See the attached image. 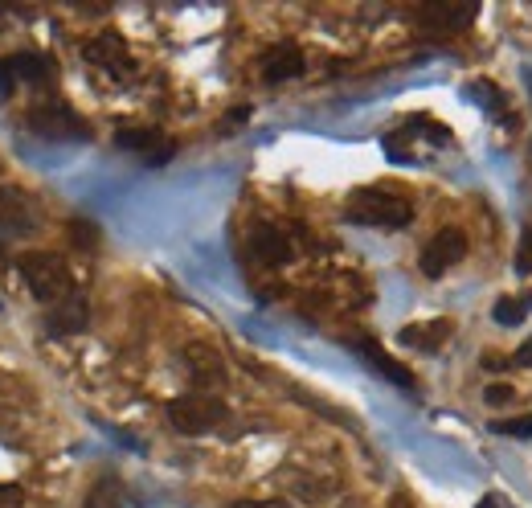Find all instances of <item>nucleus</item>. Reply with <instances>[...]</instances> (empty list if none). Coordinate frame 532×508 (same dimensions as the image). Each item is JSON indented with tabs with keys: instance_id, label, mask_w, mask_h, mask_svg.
Returning <instances> with one entry per match:
<instances>
[{
	"instance_id": "obj_1",
	"label": "nucleus",
	"mask_w": 532,
	"mask_h": 508,
	"mask_svg": "<svg viewBox=\"0 0 532 508\" xmlns=\"http://www.w3.org/2000/svg\"><path fill=\"white\" fill-rule=\"evenodd\" d=\"M344 218L357 222V226L402 230V226H410V218H414V205H410L406 197H397V193H385V189H361L357 197L348 201Z\"/></svg>"
},
{
	"instance_id": "obj_2",
	"label": "nucleus",
	"mask_w": 532,
	"mask_h": 508,
	"mask_svg": "<svg viewBox=\"0 0 532 508\" xmlns=\"http://www.w3.org/2000/svg\"><path fill=\"white\" fill-rule=\"evenodd\" d=\"M17 271H21V279L29 283V291L37 295L41 304H58V300H66V295L74 291V279H70V267L58 259V254H21V263H17Z\"/></svg>"
},
{
	"instance_id": "obj_3",
	"label": "nucleus",
	"mask_w": 532,
	"mask_h": 508,
	"mask_svg": "<svg viewBox=\"0 0 532 508\" xmlns=\"http://www.w3.org/2000/svg\"><path fill=\"white\" fill-rule=\"evenodd\" d=\"M168 422H172V431H181V435H205V431L226 422V402L213 398V394L172 398L168 402Z\"/></svg>"
},
{
	"instance_id": "obj_4",
	"label": "nucleus",
	"mask_w": 532,
	"mask_h": 508,
	"mask_svg": "<svg viewBox=\"0 0 532 508\" xmlns=\"http://www.w3.org/2000/svg\"><path fill=\"white\" fill-rule=\"evenodd\" d=\"M25 123H29V132L33 136H41V140H86L91 132H86V119L78 115V111H70L66 103H58V99H46V103H33L29 107V115H25Z\"/></svg>"
},
{
	"instance_id": "obj_5",
	"label": "nucleus",
	"mask_w": 532,
	"mask_h": 508,
	"mask_svg": "<svg viewBox=\"0 0 532 508\" xmlns=\"http://www.w3.org/2000/svg\"><path fill=\"white\" fill-rule=\"evenodd\" d=\"M181 365H185V373H189V381L197 390H221L226 386V357L205 341H189L181 349Z\"/></svg>"
},
{
	"instance_id": "obj_6",
	"label": "nucleus",
	"mask_w": 532,
	"mask_h": 508,
	"mask_svg": "<svg viewBox=\"0 0 532 508\" xmlns=\"http://www.w3.org/2000/svg\"><path fill=\"white\" fill-rule=\"evenodd\" d=\"M463 254H467V234L447 226V230H438L426 246H422V275L426 279H438V275H447L455 263H463Z\"/></svg>"
},
{
	"instance_id": "obj_7",
	"label": "nucleus",
	"mask_w": 532,
	"mask_h": 508,
	"mask_svg": "<svg viewBox=\"0 0 532 508\" xmlns=\"http://www.w3.org/2000/svg\"><path fill=\"white\" fill-rule=\"evenodd\" d=\"M475 17H479V5H471V0L467 5H459V0H426L422 9H414V21L434 29V33H459Z\"/></svg>"
},
{
	"instance_id": "obj_8",
	"label": "nucleus",
	"mask_w": 532,
	"mask_h": 508,
	"mask_svg": "<svg viewBox=\"0 0 532 508\" xmlns=\"http://www.w3.org/2000/svg\"><path fill=\"white\" fill-rule=\"evenodd\" d=\"M0 234L5 238L37 234V209L21 189H0Z\"/></svg>"
},
{
	"instance_id": "obj_9",
	"label": "nucleus",
	"mask_w": 532,
	"mask_h": 508,
	"mask_svg": "<svg viewBox=\"0 0 532 508\" xmlns=\"http://www.w3.org/2000/svg\"><path fill=\"white\" fill-rule=\"evenodd\" d=\"M86 320H91V308H86V295L70 291L66 300H58L50 312H46V332L50 336H74L86 328Z\"/></svg>"
},
{
	"instance_id": "obj_10",
	"label": "nucleus",
	"mask_w": 532,
	"mask_h": 508,
	"mask_svg": "<svg viewBox=\"0 0 532 508\" xmlns=\"http://www.w3.org/2000/svg\"><path fill=\"white\" fill-rule=\"evenodd\" d=\"M250 254H254L262 267H287V263H291V242H287V234L275 230V226H258V230L250 234Z\"/></svg>"
},
{
	"instance_id": "obj_11",
	"label": "nucleus",
	"mask_w": 532,
	"mask_h": 508,
	"mask_svg": "<svg viewBox=\"0 0 532 508\" xmlns=\"http://www.w3.org/2000/svg\"><path fill=\"white\" fill-rule=\"evenodd\" d=\"M455 324L451 320H430V324H406L402 332H397V341H402L406 349H422V353H438L442 345L451 341Z\"/></svg>"
},
{
	"instance_id": "obj_12",
	"label": "nucleus",
	"mask_w": 532,
	"mask_h": 508,
	"mask_svg": "<svg viewBox=\"0 0 532 508\" xmlns=\"http://www.w3.org/2000/svg\"><path fill=\"white\" fill-rule=\"evenodd\" d=\"M303 54L299 46H291V41H283V46H271L262 54V78L266 82H287V78H299L303 74Z\"/></svg>"
},
{
	"instance_id": "obj_13",
	"label": "nucleus",
	"mask_w": 532,
	"mask_h": 508,
	"mask_svg": "<svg viewBox=\"0 0 532 508\" xmlns=\"http://www.w3.org/2000/svg\"><path fill=\"white\" fill-rule=\"evenodd\" d=\"M86 62L99 66V70H111V74H119V70L131 66L127 46H123V37H119V33H99V37L91 41V46H86Z\"/></svg>"
},
{
	"instance_id": "obj_14",
	"label": "nucleus",
	"mask_w": 532,
	"mask_h": 508,
	"mask_svg": "<svg viewBox=\"0 0 532 508\" xmlns=\"http://www.w3.org/2000/svg\"><path fill=\"white\" fill-rule=\"evenodd\" d=\"M352 349H357V353L369 361V369H377L385 381H393V386H402V390H414V373L397 365V361H393V357H389L381 345H373V341H357Z\"/></svg>"
},
{
	"instance_id": "obj_15",
	"label": "nucleus",
	"mask_w": 532,
	"mask_h": 508,
	"mask_svg": "<svg viewBox=\"0 0 532 508\" xmlns=\"http://www.w3.org/2000/svg\"><path fill=\"white\" fill-rule=\"evenodd\" d=\"M119 148H131V152H148V160L160 168L168 156H172V144H160L156 132H148V127H127V132L115 136Z\"/></svg>"
},
{
	"instance_id": "obj_16",
	"label": "nucleus",
	"mask_w": 532,
	"mask_h": 508,
	"mask_svg": "<svg viewBox=\"0 0 532 508\" xmlns=\"http://www.w3.org/2000/svg\"><path fill=\"white\" fill-rule=\"evenodd\" d=\"M86 508H136V500H131V492L123 488V480L103 476L91 492H86Z\"/></svg>"
},
{
	"instance_id": "obj_17",
	"label": "nucleus",
	"mask_w": 532,
	"mask_h": 508,
	"mask_svg": "<svg viewBox=\"0 0 532 508\" xmlns=\"http://www.w3.org/2000/svg\"><path fill=\"white\" fill-rule=\"evenodd\" d=\"M9 74L13 78H25V82H41L50 74V58H41V54H17L9 58Z\"/></svg>"
},
{
	"instance_id": "obj_18",
	"label": "nucleus",
	"mask_w": 532,
	"mask_h": 508,
	"mask_svg": "<svg viewBox=\"0 0 532 508\" xmlns=\"http://www.w3.org/2000/svg\"><path fill=\"white\" fill-rule=\"evenodd\" d=\"M532 312V291H524L520 300H500L496 308H492V316H496V324H504V328H516V324H524V316Z\"/></svg>"
},
{
	"instance_id": "obj_19",
	"label": "nucleus",
	"mask_w": 532,
	"mask_h": 508,
	"mask_svg": "<svg viewBox=\"0 0 532 508\" xmlns=\"http://www.w3.org/2000/svg\"><path fill=\"white\" fill-rule=\"evenodd\" d=\"M496 431L508 435V439H532V414H524V418H508V422H496Z\"/></svg>"
},
{
	"instance_id": "obj_20",
	"label": "nucleus",
	"mask_w": 532,
	"mask_h": 508,
	"mask_svg": "<svg viewBox=\"0 0 532 508\" xmlns=\"http://www.w3.org/2000/svg\"><path fill=\"white\" fill-rule=\"evenodd\" d=\"M516 275H532V226H524V234H520V250H516Z\"/></svg>"
},
{
	"instance_id": "obj_21",
	"label": "nucleus",
	"mask_w": 532,
	"mask_h": 508,
	"mask_svg": "<svg viewBox=\"0 0 532 508\" xmlns=\"http://www.w3.org/2000/svg\"><path fill=\"white\" fill-rule=\"evenodd\" d=\"M483 398H487V406H508V402L516 398V390H512V386H504V381H496V386H487V394H483Z\"/></svg>"
},
{
	"instance_id": "obj_22",
	"label": "nucleus",
	"mask_w": 532,
	"mask_h": 508,
	"mask_svg": "<svg viewBox=\"0 0 532 508\" xmlns=\"http://www.w3.org/2000/svg\"><path fill=\"white\" fill-rule=\"evenodd\" d=\"M0 508H25V492L17 484H0Z\"/></svg>"
},
{
	"instance_id": "obj_23",
	"label": "nucleus",
	"mask_w": 532,
	"mask_h": 508,
	"mask_svg": "<svg viewBox=\"0 0 532 508\" xmlns=\"http://www.w3.org/2000/svg\"><path fill=\"white\" fill-rule=\"evenodd\" d=\"M230 508H291L287 500H234Z\"/></svg>"
},
{
	"instance_id": "obj_24",
	"label": "nucleus",
	"mask_w": 532,
	"mask_h": 508,
	"mask_svg": "<svg viewBox=\"0 0 532 508\" xmlns=\"http://www.w3.org/2000/svg\"><path fill=\"white\" fill-rule=\"evenodd\" d=\"M70 230H74V242H95V226L91 222H74Z\"/></svg>"
},
{
	"instance_id": "obj_25",
	"label": "nucleus",
	"mask_w": 532,
	"mask_h": 508,
	"mask_svg": "<svg viewBox=\"0 0 532 508\" xmlns=\"http://www.w3.org/2000/svg\"><path fill=\"white\" fill-rule=\"evenodd\" d=\"M516 365H532V341H524V345L516 349Z\"/></svg>"
},
{
	"instance_id": "obj_26",
	"label": "nucleus",
	"mask_w": 532,
	"mask_h": 508,
	"mask_svg": "<svg viewBox=\"0 0 532 508\" xmlns=\"http://www.w3.org/2000/svg\"><path fill=\"white\" fill-rule=\"evenodd\" d=\"M389 508H414V504H410V500H406V496H402V492H397V496H393V500H389Z\"/></svg>"
},
{
	"instance_id": "obj_27",
	"label": "nucleus",
	"mask_w": 532,
	"mask_h": 508,
	"mask_svg": "<svg viewBox=\"0 0 532 508\" xmlns=\"http://www.w3.org/2000/svg\"><path fill=\"white\" fill-rule=\"evenodd\" d=\"M475 508H500V500H496V496H483Z\"/></svg>"
},
{
	"instance_id": "obj_28",
	"label": "nucleus",
	"mask_w": 532,
	"mask_h": 508,
	"mask_svg": "<svg viewBox=\"0 0 532 508\" xmlns=\"http://www.w3.org/2000/svg\"><path fill=\"white\" fill-rule=\"evenodd\" d=\"M528 87H532V66H528Z\"/></svg>"
}]
</instances>
